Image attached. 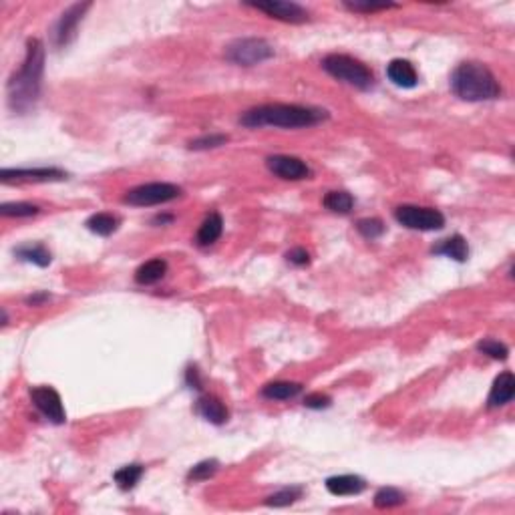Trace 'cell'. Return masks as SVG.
Instances as JSON below:
<instances>
[{"label": "cell", "instance_id": "obj_1", "mask_svg": "<svg viewBox=\"0 0 515 515\" xmlns=\"http://www.w3.org/2000/svg\"><path fill=\"white\" fill-rule=\"evenodd\" d=\"M45 68V49L39 39L26 43V56L23 67L19 68L9 81V105L14 113H29L34 109L41 95Z\"/></svg>", "mask_w": 515, "mask_h": 515}, {"label": "cell", "instance_id": "obj_2", "mask_svg": "<svg viewBox=\"0 0 515 515\" xmlns=\"http://www.w3.org/2000/svg\"><path fill=\"white\" fill-rule=\"evenodd\" d=\"M328 119L325 109L316 107H302V105H286V103H270L262 107H254L240 117V123L246 127H284V129H298V127H312Z\"/></svg>", "mask_w": 515, "mask_h": 515}, {"label": "cell", "instance_id": "obj_3", "mask_svg": "<svg viewBox=\"0 0 515 515\" xmlns=\"http://www.w3.org/2000/svg\"><path fill=\"white\" fill-rule=\"evenodd\" d=\"M451 89L463 101H491L501 95V87L481 63H463L451 75Z\"/></svg>", "mask_w": 515, "mask_h": 515}, {"label": "cell", "instance_id": "obj_4", "mask_svg": "<svg viewBox=\"0 0 515 515\" xmlns=\"http://www.w3.org/2000/svg\"><path fill=\"white\" fill-rule=\"evenodd\" d=\"M322 68H325L328 75H332V77L338 78V81L347 83L350 87H357V89L360 91H367L374 85V77H372L369 67L348 55H338V53H335V55L325 56Z\"/></svg>", "mask_w": 515, "mask_h": 515}, {"label": "cell", "instance_id": "obj_5", "mask_svg": "<svg viewBox=\"0 0 515 515\" xmlns=\"http://www.w3.org/2000/svg\"><path fill=\"white\" fill-rule=\"evenodd\" d=\"M228 61L242 67H254L258 63L272 58L274 49L264 41V39H240L225 49Z\"/></svg>", "mask_w": 515, "mask_h": 515}, {"label": "cell", "instance_id": "obj_6", "mask_svg": "<svg viewBox=\"0 0 515 515\" xmlns=\"http://www.w3.org/2000/svg\"><path fill=\"white\" fill-rule=\"evenodd\" d=\"M181 193V188L165 181H155V183H146L131 190L125 195V203L137 205V208H147V205H159V203H168L178 200Z\"/></svg>", "mask_w": 515, "mask_h": 515}, {"label": "cell", "instance_id": "obj_7", "mask_svg": "<svg viewBox=\"0 0 515 515\" xmlns=\"http://www.w3.org/2000/svg\"><path fill=\"white\" fill-rule=\"evenodd\" d=\"M394 218L399 224L409 230L433 232L445 225V215L433 208H419V205H401L394 210Z\"/></svg>", "mask_w": 515, "mask_h": 515}, {"label": "cell", "instance_id": "obj_8", "mask_svg": "<svg viewBox=\"0 0 515 515\" xmlns=\"http://www.w3.org/2000/svg\"><path fill=\"white\" fill-rule=\"evenodd\" d=\"M31 399H33L34 407L45 414L49 421H53L56 425L67 421L63 401L53 387H34V389H31Z\"/></svg>", "mask_w": 515, "mask_h": 515}, {"label": "cell", "instance_id": "obj_9", "mask_svg": "<svg viewBox=\"0 0 515 515\" xmlns=\"http://www.w3.org/2000/svg\"><path fill=\"white\" fill-rule=\"evenodd\" d=\"M248 6L256 11L266 12L272 19H278L284 23H306L308 21V11L296 4V2H280V0H268V2H248Z\"/></svg>", "mask_w": 515, "mask_h": 515}, {"label": "cell", "instance_id": "obj_10", "mask_svg": "<svg viewBox=\"0 0 515 515\" xmlns=\"http://www.w3.org/2000/svg\"><path fill=\"white\" fill-rule=\"evenodd\" d=\"M266 163H268L270 171H272L274 175L282 178V180L298 181V180H306V178L312 175V169L308 168L302 159H298V157L272 155L268 157Z\"/></svg>", "mask_w": 515, "mask_h": 515}, {"label": "cell", "instance_id": "obj_11", "mask_svg": "<svg viewBox=\"0 0 515 515\" xmlns=\"http://www.w3.org/2000/svg\"><path fill=\"white\" fill-rule=\"evenodd\" d=\"M91 9V2H83V4H73L63 16L61 21L56 24V45L58 46H67L73 39H75V33H77V24L81 23L83 14Z\"/></svg>", "mask_w": 515, "mask_h": 515}, {"label": "cell", "instance_id": "obj_12", "mask_svg": "<svg viewBox=\"0 0 515 515\" xmlns=\"http://www.w3.org/2000/svg\"><path fill=\"white\" fill-rule=\"evenodd\" d=\"M0 178L4 183H9V181H61L67 178V173L55 168L2 169Z\"/></svg>", "mask_w": 515, "mask_h": 515}, {"label": "cell", "instance_id": "obj_13", "mask_svg": "<svg viewBox=\"0 0 515 515\" xmlns=\"http://www.w3.org/2000/svg\"><path fill=\"white\" fill-rule=\"evenodd\" d=\"M514 394H515L514 374H511L509 370H505V372H501V374L495 379V382H493L489 399H487V404H489V409L504 407V404L514 401Z\"/></svg>", "mask_w": 515, "mask_h": 515}, {"label": "cell", "instance_id": "obj_14", "mask_svg": "<svg viewBox=\"0 0 515 515\" xmlns=\"http://www.w3.org/2000/svg\"><path fill=\"white\" fill-rule=\"evenodd\" d=\"M387 75H389V78H391L397 87H403V89H411V87L417 85V81H419V75H417L414 67L409 61H404V58H394V61H391L389 67H387Z\"/></svg>", "mask_w": 515, "mask_h": 515}, {"label": "cell", "instance_id": "obj_15", "mask_svg": "<svg viewBox=\"0 0 515 515\" xmlns=\"http://www.w3.org/2000/svg\"><path fill=\"white\" fill-rule=\"evenodd\" d=\"M195 411L202 414L205 421L213 423V425H224L225 421H228V409H225V404L222 403L220 399L210 397V394H205V397H202V399L198 401Z\"/></svg>", "mask_w": 515, "mask_h": 515}, {"label": "cell", "instance_id": "obj_16", "mask_svg": "<svg viewBox=\"0 0 515 515\" xmlns=\"http://www.w3.org/2000/svg\"><path fill=\"white\" fill-rule=\"evenodd\" d=\"M367 487L364 479L357 475H336L326 481V489L332 495H357Z\"/></svg>", "mask_w": 515, "mask_h": 515}, {"label": "cell", "instance_id": "obj_17", "mask_svg": "<svg viewBox=\"0 0 515 515\" xmlns=\"http://www.w3.org/2000/svg\"><path fill=\"white\" fill-rule=\"evenodd\" d=\"M168 272V262L161 260V258H155V260H149L146 262L143 266H139L137 272H135V282L137 284H143V286H151L159 282Z\"/></svg>", "mask_w": 515, "mask_h": 515}, {"label": "cell", "instance_id": "obj_18", "mask_svg": "<svg viewBox=\"0 0 515 515\" xmlns=\"http://www.w3.org/2000/svg\"><path fill=\"white\" fill-rule=\"evenodd\" d=\"M222 232H224V220H222V215L215 212L210 213V215L203 220V224L200 225V230H198V244H200V246H210V244L220 240Z\"/></svg>", "mask_w": 515, "mask_h": 515}, {"label": "cell", "instance_id": "obj_19", "mask_svg": "<svg viewBox=\"0 0 515 515\" xmlns=\"http://www.w3.org/2000/svg\"><path fill=\"white\" fill-rule=\"evenodd\" d=\"M433 252H435V254H443V256L447 258H453V260H457V262H465L467 256H469V246H467V242H465L463 235H451V238L443 240L441 244L433 248Z\"/></svg>", "mask_w": 515, "mask_h": 515}, {"label": "cell", "instance_id": "obj_20", "mask_svg": "<svg viewBox=\"0 0 515 515\" xmlns=\"http://www.w3.org/2000/svg\"><path fill=\"white\" fill-rule=\"evenodd\" d=\"M302 391V387L298 382H286V381H278V382H270L262 389V394L266 399H272V401H288V399H294L298 392Z\"/></svg>", "mask_w": 515, "mask_h": 515}, {"label": "cell", "instance_id": "obj_21", "mask_svg": "<svg viewBox=\"0 0 515 515\" xmlns=\"http://www.w3.org/2000/svg\"><path fill=\"white\" fill-rule=\"evenodd\" d=\"M14 254L21 258V260H26V262H33L36 266L45 268L51 264V252L46 250L43 244H29V246H21L19 250H14Z\"/></svg>", "mask_w": 515, "mask_h": 515}, {"label": "cell", "instance_id": "obj_22", "mask_svg": "<svg viewBox=\"0 0 515 515\" xmlns=\"http://www.w3.org/2000/svg\"><path fill=\"white\" fill-rule=\"evenodd\" d=\"M87 228L97 235H111L119 228V220L113 213H95L87 220Z\"/></svg>", "mask_w": 515, "mask_h": 515}, {"label": "cell", "instance_id": "obj_23", "mask_svg": "<svg viewBox=\"0 0 515 515\" xmlns=\"http://www.w3.org/2000/svg\"><path fill=\"white\" fill-rule=\"evenodd\" d=\"M322 203H325L326 210H330V212L348 213L352 210V205H355V198L348 191H328Z\"/></svg>", "mask_w": 515, "mask_h": 515}, {"label": "cell", "instance_id": "obj_24", "mask_svg": "<svg viewBox=\"0 0 515 515\" xmlns=\"http://www.w3.org/2000/svg\"><path fill=\"white\" fill-rule=\"evenodd\" d=\"M141 475H143V465H127V467H121L119 471H115V481L117 485L121 487V489H133L135 485L139 483L141 479Z\"/></svg>", "mask_w": 515, "mask_h": 515}, {"label": "cell", "instance_id": "obj_25", "mask_svg": "<svg viewBox=\"0 0 515 515\" xmlns=\"http://www.w3.org/2000/svg\"><path fill=\"white\" fill-rule=\"evenodd\" d=\"M401 504H404V495L394 487H382L374 495V505L379 509H389V507H397Z\"/></svg>", "mask_w": 515, "mask_h": 515}, {"label": "cell", "instance_id": "obj_26", "mask_svg": "<svg viewBox=\"0 0 515 515\" xmlns=\"http://www.w3.org/2000/svg\"><path fill=\"white\" fill-rule=\"evenodd\" d=\"M0 213L6 218H31L39 213V205L33 203H2L0 205Z\"/></svg>", "mask_w": 515, "mask_h": 515}, {"label": "cell", "instance_id": "obj_27", "mask_svg": "<svg viewBox=\"0 0 515 515\" xmlns=\"http://www.w3.org/2000/svg\"><path fill=\"white\" fill-rule=\"evenodd\" d=\"M300 495H302L300 487H286V489H282V491L274 493L272 497H268L266 504L272 505V507H284V505H290L296 499H300Z\"/></svg>", "mask_w": 515, "mask_h": 515}, {"label": "cell", "instance_id": "obj_28", "mask_svg": "<svg viewBox=\"0 0 515 515\" xmlns=\"http://www.w3.org/2000/svg\"><path fill=\"white\" fill-rule=\"evenodd\" d=\"M357 230L367 240H377V238H381L384 234V224H382L381 220H377V218H367V220H360L359 224H357Z\"/></svg>", "mask_w": 515, "mask_h": 515}, {"label": "cell", "instance_id": "obj_29", "mask_svg": "<svg viewBox=\"0 0 515 515\" xmlns=\"http://www.w3.org/2000/svg\"><path fill=\"white\" fill-rule=\"evenodd\" d=\"M215 471H218V461H202V463H198L195 467H191V471L188 473V479H191V481H203V479H210Z\"/></svg>", "mask_w": 515, "mask_h": 515}, {"label": "cell", "instance_id": "obj_30", "mask_svg": "<svg viewBox=\"0 0 515 515\" xmlns=\"http://www.w3.org/2000/svg\"><path fill=\"white\" fill-rule=\"evenodd\" d=\"M477 348L481 350L483 355H487V357H491L495 360H505L507 359V355H509V350L505 345H501L499 340H491V338H487V340H481Z\"/></svg>", "mask_w": 515, "mask_h": 515}, {"label": "cell", "instance_id": "obj_31", "mask_svg": "<svg viewBox=\"0 0 515 515\" xmlns=\"http://www.w3.org/2000/svg\"><path fill=\"white\" fill-rule=\"evenodd\" d=\"M228 141V135H203L200 139H193L190 143L191 149H213V147L224 146Z\"/></svg>", "mask_w": 515, "mask_h": 515}, {"label": "cell", "instance_id": "obj_32", "mask_svg": "<svg viewBox=\"0 0 515 515\" xmlns=\"http://www.w3.org/2000/svg\"><path fill=\"white\" fill-rule=\"evenodd\" d=\"M348 11L355 12H377V11H387V9H394V4L391 2H381V4H374V2H345Z\"/></svg>", "mask_w": 515, "mask_h": 515}, {"label": "cell", "instance_id": "obj_33", "mask_svg": "<svg viewBox=\"0 0 515 515\" xmlns=\"http://www.w3.org/2000/svg\"><path fill=\"white\" fill-rule=\"evenodd\" d=\"M304 404L308 409H326V407H330V397H326L322 392H312L304 399Z\"/></svg>", "mask_w": 515, "mask_h": 515}, {"label": "cell", "instance_id": "obj_34", "mask_svg": "<svg viewBox=\"0 0 515 515\" xmlns=\"http://www.w3.org/2000/svg\"><path fill=\"white\" fill-rule=\"evenodd\" d=\"M286 258H288V262H292L294 266H306V264L310 262V254H308L304 248H294V250H290V252L286 254Z\"/></svg>", "mask_w": 515, "mask_h": 515}, {"label": "cell", "instance_id": "obj_35", "mask_svg": "<svg viewBox=\"0 0 515 515\" xmlns=\"http://www.w3.org/2000/svg\"><path fill=\"white\" fill-rule=\"evenodd\" d=\"M188 384L195 387V389H202V387H200V374H198L195 369H188Z\"/></svg>", "mask_w": 515, "mask_h": 515}, {"label": "cell", "instance_id": "obj_36", "mask_svg": "<svg viewBox=\"0 0 515 515\" xmlns=\"http://www.w3.org/2000/svg\"><path fill=\"white\" fill-rule=\"evenodd\" d=\"M49 296L46 294H36V296H31L29 298V304H39V302H43V300H46Z\"/></svg>", "mask_w": 515, "mask_h": 515}, {"label": "cell", "instance_id": "obj_37", "mask_svg": "<svg viewBox=\"0 0 515 515\" xmlns=\"http://www.w3.org/2000/svg\"><path fill=\"white\" fill-rule=\"evenodd\" d=\"M173 218L171 215H159V218H155V224H165V222H171Z\"/></svg>", "mask_w": 515, "mask_h": 515}]
</instances>
